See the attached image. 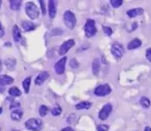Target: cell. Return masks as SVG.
Wrapping results in <instances>:
<instances>
[{
  "instance_id": "obj_16",
  "label": "cell",
  "mask_w": 151,
  "mask_h": 131,
  "mask_svg": "<svg viewBox=\"0 0 151 131\" xmlns=\"http://www.w3.org/2000/svg\"><path fill=\"white\" fill-rule=\"evenodd\" d=\"M22 27L26 32H30L36 29V26H34V24L29 20H25L22 22Z\"/></svg>"
},
{
  "instance_id": "obj_29",
  "label": "cell",
  "mask_w": 151,
  "mask_h": 131,
  "mask_svg": "<svg viewBox=\"0 0 151 131\" xmlns=\"http://www.w3.org/2000/svg\"><path fill=\"white\" fill-rule=\"evenodd\" d=\"M102 30H103L104 34L107 35V36H111V35L112 34V30H111V28L109 27H103Z\"/></svg>"
},
{
  "instance_id": "obj_35",
  "label": "cell",
  "mask_w": 151,
  "mask_h": 131,
  "mask_svg": "<svg viewBox=\"0 0 151 131\" xmlns=\"http://www.w3.org/2000/svg\"><path fill=\"white\" fill-rule=\"evenodd\" d=\"M60 131H73V129L72 128H70V127H66V128H62Z\"/></svg>"
},
{
  "instance_id": "obj_17",
  "label": "cell",
  "mask_w": 151,
  "mask_h": 131,
  "mask_svg": "<svg viewBox=\"0 0 151 131\" xmlns=\"http://www.w3.org/2000/svg\"><path fill=\"white\" fill-rule=\"evenodd\" d=\"M13 37L16 42L20 41V40L21 39V32L17 25H14L13 27Z\"/></svg>"
},
{
  "instance_id": "obj_8",
  "label": "cell",
  "mask_w": 151,
  "mask_h": 131,
  "mask_svg": "<svg viewBox=\"0 0 151 131\" xmlns=\"http://www.w3.org/2000/svg\"><path fill=\"white\" fill-rule=\"evenodd\" d=\"M74 44H75V41H74L73 39H70V40L65 41L59 47V55H63L66 54L74 46Z\"/></svg>"
},
{
  "instance_id": "obj_36",
  "label": "cell",
  "mask_w": 151,
  "mask_h": 131,
  "mask_svg": "<svg viewBox=\"0 0 151 131\" xmlns=\"http://www.w3.org/2000/svg\"><path fill=\"white\" fill-rule=\"evenodd\" d=\"M144 131H151V128L150 127H146L145 128H144Z\"/></svg>"
},
{
  "instance_id": "obj_30",
  "label": "cell",
  "mask_w": 151,
  "mask_h": 131,
  "mask_svg": "<svg viewBox=\"0 0 151 131\" xmlns=\"http://www.w3.org/2000/svg\"><path fill=\"white\" fill-rule=\"evenodd\" d=\"M70 67L73 69H77L79 67V63L77 62L76 59H72L70 61Z\"/></svg>"
},
{
  "instance_id": "obj_2",
  "label": "cell",
  "mask_w": 151,
  "mask_h": 131,
  "mask_svg": "<svg viewBox=\"0 0 151 131\" xmlns=\"http://www.w3.org/2000/svg\"><path fill=\"white\" fill-rule=\"evenodd\" d=\"M25 127L31 131H40L42 128V122L40 119L31 118L25 122Z\"/></svg>"
},
{
  "instance_id": "obj_32",
  "label": "cell",
  "mask_w": 151,
  "mask_h": 131,
  "mask_svg": "<svg viewBox=\"0 0 151 131\" xmlns=\"http://www.w3.org/2000/svg\"><path fill=\"white\" fill-rule=\"evenodd\" d=\"M20 106V104L19 102H11V105H10V109H14V108H17Z\"/></svg>"
},
{
  "instance_id": "obj_28",
  "label": "cell",
  "mask_w": 151,
  "mask_h": 131,
  "mask_svg": "<svg viewBox=\"0 0 151 131\" xmlns=\"http://www.w3.org/2000/svg\"><path fill=\"white\" fill-rule=\"evenodd\" d=\"M96 129H97V131H108L109 130V126L106 125V124H101V125L97 126Z\"/></svg>"
},
{
  "instance_id": "obj_7",
  "label": "cell",
  "mask_w": 151,
  "mask_h": 131,
  "mask_svg": "<svg viewBox=\"0 0 151 131\" xmlns=\"http://www.w3.org/2000/svg\"><path fill=\"white\" fill-rule=\"evenodd\" d=\"M111 111H112L111 104H110V103L105 104L102 106V108L101 109V111L99 112V114H98L99 119H100V120H102V121L106 120V119L109 117V115L111 114Z\"/></svg>"
},
{
  "instance_id": "obj_38",
  "label": "cell",
  "mask_w": 151,
  "mask_h": 131,
  "mask_svg": "<svg viewBox=\"0 0 151 131\" xmlns=\"http://www.w3.org/2000/svg\"><path fill=\"white\" fill-rule=\"evenodd\" d=\"M4 92V88L0 87V92Z\"/></svg>"
},
{
  "instance_id": "obj_33",
  "label": "cell",
  "mask_w": 151,
  "mask_h": 131,
  "mask_svg": "<svg viewBox=\"0 0 151 131\" xmlns=\"http://www.w3.org/2000/svg\"><path fill=\"white\" fill-rule=\"evenodd\" d=\"M40 4H41V8H42V14H43V15H45V13H46V10H45V5H44V1H42V0H40Z\"/></svg>"
},
{
  "instance_id": "obj_12",
  "label": "cell",
  "mask_w": 151,
  "mask_h": 131,
  "mask_svg": "<svg viewBox=\"0 0 151 131\" xmlns=\"http://www.w3.org/2000/svg\"><path fill=\"white\" fill-rule=\"evenodd\" d=\"M57 14V3L53 0L49 1V15L51 19H54Z\"/></svg>"
},
{
  "instance_id": "obj_24",
  "label": "cell",
  "mask_w": 151,
  "mask_h": 131,
  "mask_svg": "<svg viewBox=\"0 0 151 131\" xmlns=\"http://www.w3.org/2000/svg\"><path fill=\"white\" fill-rule=\"evenodd\" d=\"M140 103L144 108H148L150 106V100L147 97H142L140 100Z\"/></svg>"
},
{
  "instance_id": "obj_34",
  "label": "cell",
  "mask_w": 151,
  "mask_h": 131,
  "mask_svg": "<svg viewBox=\"0 0 151 131\" xmlns=\"http://www.w3.org/2000/svg\"><path fill=\"white\" fill-rule=\"evenodd\" d=\"M5 35V29H4V27L2 26L1 22H0V38H2Z\"/></svg>"
},
{
  "instance_id": "obj_37",
  "label": "cell",
  "mask_w": 151,
  "mask_h": 131,
  "mask_svg": "<svg viewBox=\"0 0 151 131\" xmlns=\"http://www.w3.org/2000/svg\"><path fill=\"white\" fill-rule=\"evenodd\" d=\"M2 70V63H1V61H0V72H1Z\"/></svg>"
},
{
  "instance_id": "obj_40",
  "label": "cell",
  "mask_w": 151,
  "mask_h": 131,
  "mask_svg": "<svg viewBox=\"0 0 151 131\" xmlns=\"http://www.w3.org/2000/svg\"><path fill=\"white\" fill-rule=\"evenodd\" d=\"M11 131H20V130H17V129H13V130H11Z\"/></svg>"
},
{
  "instance_id": "obj_15",
  "label": "cell",
  "mask_w": 151,
  "mask_h": 131,
  "mask_svg": "<svg viewBox=\"0 0 151 131\" xmlns=\"http://www.w3.org/2000/svg\"><path fill=\"white\" fill-rule=\"evenodd\" d=\"M22 115H23V112L20 109H14L13 112L11 113V118L13 121H16L19 122L22 119Z\"/></svg>"
},
{
  "instance_id": "obj_10",
  "label": "cell",
  "mask_w": 151,
  "mask_h": 131,
  "mask_svg": "<svg viewBox=\"0 0 151 131\" xmlns=\"http://www.w3.org/2000/svg\"><path fill=\"white\" fill-rule=\"evenodd\" d=\"M50 77V74L49 72H47V71H43V72H41L36 78V81H34V83H36V85L37 86H42L43 83L47 80Z\"/></svg>"
},
{
  "instance_id": "obj_41",
  "label": "cell",
  "mask_w": 151,
  "mask_h": 131,
  "mask_svg": "<svg viewBox=\"0 0 151 131\" xmlns=\"http://www.w3.org/2000/svg\"><path fill=\"white\" fill-rule=\"evenodd\" d=\"M1 4H2V1H0V7H1Z\"/></svg>"
},
{
  "instance_id": "obj_1",
  "label": "cell",
  "mask_w": 151,
  "mask_h": 131,
  "mask_svg": "<svg viewBox=\"0 0 151 131\" xmlns=\"http://www.w3.org/2000/svg\"><path fill=\"white\" fill-rule=\"evenodd\" d=\"M25 11L27 15L31 19H36L39 17L40 11L38 7L32 2H28L26 4L25 6Z\"/></svg>"
},
{
  "instance_id": "obj_18",
  "label": "cell",
  "mask_w": 151,
  "mask_h": 131,
  "mask_svg": "<svg viewBox=\"0 0 151 131\" xmlns=\"http://www.w3.org/2000/svg\"><path fill=\"white\" fill-rule=\"evenodd\" d=\"M91 106H92L91 102H89V101H82V102L78 103L75 106V108L78 110H84V109L88 110V109H89L91 108Z\"/></svg>"
},
{
  "instance_id": "obj_5",
  "label": "cell",
  "mask_w": 151,
  "mask_h": 131,
  "mask_svg": "<svg viewBox=\"0 0 151 131\" xmlns=\"http://www.w3.org/2000/svg\"><path fill=\"white\" fill-rule=\"evenodd\" d=\"M111 92V86L108 84H104V85H101L98 86L96 89H95V94L98 97H104L106 95L110 94Z\"/></svg>"
},
{
  "instance_id": "obj_9",
  "label": "cell",
  "mask_w": 151,
  "mask_h": 131,
  "mask_svg": "<svg viewBox=\"0 0 151 131\" xmlns=\"http://www.w3.org/2000/svg\"><path fill=\"white\" fill-rule=\"evenodd\" d=\"M65 63H66V57L64 56L63 58H61L60 60L56 63L55 66H54V69H55V71L57 74L59 75H61L65 72Z\"/></svg>"
},
{
  "instance_id": "obj_14",
  "label": "cell",
  "mask_w": 151,
  "mask_h": 131,
  "mask_svg": "<svg viewBox=\"0 0 151 131\" xmlns=\"http://www.w3.org/2000/svg\"><path fill=\"white\" fill-rule=\"evenodd\" d=\"M142 46V41L140 39H133V41H131L128 44H127V49L129 50L132 49H138V47H140Z\"/></svg>"
},
{
  "instance_id": "obj_39",
  "label": "cell",
  "mask_w": 151,
  "mask_h": 131,
  "mask_svg": "<svg viewBox=\"0 0 151 131\" xmlns=\"http://www.w3.org/2000/svg\"><path fill=\"white\" fill-rule=\"evenodd\" d=\"M2 111H3V108H0V114H2Z\"/></svg>"
},
{
  "instance_id": "obj_19",
  "label": "cell",
  "mask_w": 151,
  "mask_h": 131,
  "mask_svg": "<svg viewBox=\"0 0 151 131\" xmlns=\"http://www.w3.org/2000/svg\"><path fill=\"white\" fill-rule=\"evenodd\" d=\"M100 61L98 59H95L94 61H93L92 63V71H93V74L95 76H98L99 72H100Z\"/></svg>"
},
{
  "instance_id": "obj_31",
  "label": "cell",
  "mask_w": 151,
  "mask_h": 131,
  "mask_svg": "<svg viewBox=\"0 0 151 131\" xmlns=\"http://www.w3.org/2000/svg\"><path fill=\"white\" fill-rule=\"evenodd\" d=\"M146 57L148 60L151 63V47H149V49H148L146 50Z\"/></svg>"
},
{
  "instance_id": "obj_23",
  "label": "cell",
  "mask_w": 151,
  "mask_h": 131,
  "mask_svg": "<svg viewBox=\"0 0 151 131\" xmlns=\"http://www.w3.org/2000/svg\"><path fill=\"white\" fill-rule=\"evenodd\" d=\"M5 66L8 70H11L14 69V66L16 64V61L15 59H13V58H8L7 60H5Z\"/></svg>"
},
{
  "instance_id": "obj_4",
  "label": "cell",
  "mask_w": 151,
  "mask_h": 131,
  "mask_svg": "<svg viewBox=\"0 0 151 131\" xmlns=\"http://www.w3.org/2000/svg\"><path fill=\"white\" fill-rule=\"evenodd\" d=\"M84 31L87 37H93L96 33V27L95 20L93 19H88L85 26H84Z\"/></svg>"
},
{
  "instance_id": "obj_27",
  "label": "cell",
  "mask_w": 151,
  "mask_h": 131,
  "mask_svg": "<svg viewBox=\"0 0 151 131\" xmlns=\"http://www.w3.org/2000/svg\"><path fill=\"white\" fill-rule=\"evenodd\" d=\"M111 5L112 7L114 8H119L123 5V1L122 0H111Z\"/></svg>"
},
{
  "instance_id": "obj_20",
  "label": "cell",
  "mask_w": 151,
  "mask_h": 131,
  "mask_svg": "<svg viewBox=\"0 0 151 131\" xmlns=\"http://www.w3.org/2000/svg\"><path fill=\"white\" fill-rule=\"evenodd\" d=\"M8 92H9V94L11 95V97H19V96H20V95H21L20 90L18 87H16V86L11 87V88L9 89Z\"/></svg>"
},
{
  "instance_id": "obj_22",
  "label": "cell",
  "mask_w": 151,
  "mask_h": 131,
  "mask_svg": "<svg viewBox=\"0 0 151 131\" xmlns=\"http://www.w3.org/2000/svg\"><path fill=\"white\" fill-rule=\"evenodd\" d=\"M30 84H31V78H30V77L25 78L24 81L22 82V86H23V88H24L25 93H28V92H29Z\"/></svg>"
},
{
  "instance_id": "obj_21",
  "label": "cell",
  "mask_w": 151,
  "mask_h": 131,
  "mask_svg": "<svg viewBox=\"0 0 151 131\" xmlns=\"http://www.w3.org/2000/svg\"><path fill=\"white\" fill-rule=\"evenodd\" d=\"M10 6L11 9L13 11H18L21 6V1L20 0H11L10 1Z\"/></svg>"
},
{
  "instance_id": "obj_26",
  "label": "cell",
  "mask_w": 151,
  "mask_h": 131,
  "mask_svg": "<svg viewBox=\"0 0 151 131\" xmlns=\"http://www.w3.org/2000/svg\"><path fill=\"white\" fill-rule=\"evenodd\" d=\"M62 113V108H60V106L59 105H56L54 108L51 109V114L52 115L54 116H57V115H59L60 114Z\"/></svg>"
},
{
  "instance_id": "obj_6",
  "label": "cell",
  "mask_w": 151,
  "mask_h": 131,
  "mask_svg": "<svg viewBox=\"0 0 151 131\" xmlns=\"http://www.w3.org/2000/svg\"><path fill=\"white\" fill-rule=\"evenodd\" d=\"M125 53V49L123 46L119 43V42H115L111 46V54L113 55L114 57L116 58H121Z\"/></svg>"
},
{
  "instance_id": "obj_25",
  "label": "cell",
  "mask_w": 151,
  "mask_h": 131,
  "mask_svg": "<svg viewBox=\"0 0 151 131\" xmlns=\"http://www.w3.org/2000/svg\"><path fill=\"white\" fill-rule=\"evenodd\" d=\"M48 113H49V108H48L46 106L42 105V106H40V108H39V114H40L42 117H44V116L47 115Z\"/></svg>"
},
{
  "instance_id": "obj_3",
  "label": "cell",
  "mask_w": 151,
  "mask_h": 131,
  "mask_svg": "<svg viewBox=\"0 0 151 131\" xmlns=\"http://www.w3.org/2000/svg\"><path fill=\"white\" fill-rule=\"evenodd\" d=\"M64 22L65 25L69 29H73L76 26V17L71 11H66L64 13Z\"/></svg>"
},
{
  "instance_id": "obj_13",
  "label": "cell",
  "mask_w": 151,
  "mask_h": 131,
  "mask_svg": "<svg viewBox=\"0 0 151 131\" xmlns=\"http://www.w3.org/2000/svg\"><path fill=\"white\" fill-rule=\"evenodd\" d=\"M14 79L7 75H1L0 76V86H5L11 85V83H13Z\"/></svg>"
},
{
  "instance_id": "obj_11",
  "label": "cell",
  "mask_w": 151,
  "mask_h": 131,
  "mask_svg": "<svg viewBox=\"0 0 151 131\" xmlns=\"http://www.w3.org/2000/svg\"><path fill=\"white\" fill-rule=\"evenodd\" d=\"M143 13H144V10L142 8H133V9L127 11L126 14L130 18H134V17H137V16H140V15L143 14Z\"/></svg>"
}]
</instances>
